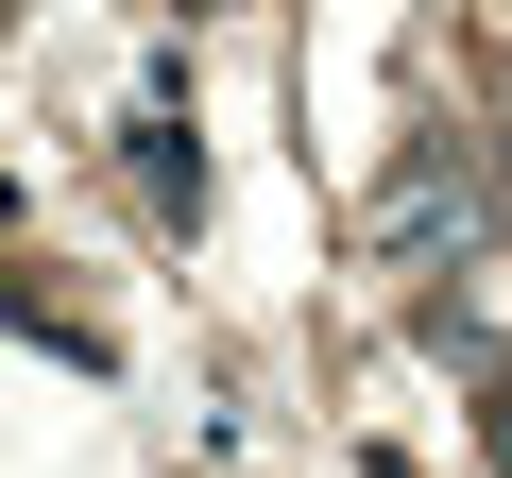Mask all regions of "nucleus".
I'll return each instance as SVG.
<instances>
[{
    "label": "nucleus",
    "mask_w": 512,
    "mask_h": 478,
    "mask_svg": "<svg viewBox=\"0 0 512 478\" xmlns=\"http://www.w3.org/2000/svg\"><path fill=\"white\" fill-rule=\"evenodd\" d=\"M478 205H495V154H478V137H410V154L376 171V205H359V257H376V274H444L461 239H478Z\"/></svg>",
    "instance_id": "1"
}]
</instances>
